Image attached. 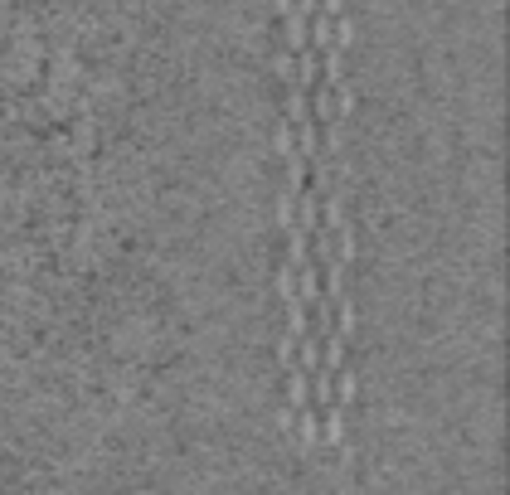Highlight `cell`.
<instances>
[{"mask_svg": "<svg viewBox=\"0 0 510 495\" xmlns=\"http://www.w3.org/2000/svg\"><path fill=\"white\" fill-rule=\"evenodd\" d=\"M272 73H277L282 83H292L297 68H292V53H287V49H277V53H272Z\"/></svg>", "mask_w": 510, "mask_h": 495, "instance_id": "2", "label": "cell"}, {"mask_svg": "<svg viewBox=\"0 0 510 495\" xmlns=\"http://www.w3.org/2000/svg\"><path fill=\"white\" fill-rule=\"evenodd\" d=\"M297 442H302V452L311 457L316 447H321V413H316V403H306V408H297Z\"/></svg>", "mask_w": 510, "mask_h": 495, "instance_id": "1", "label": "cell"}]
</instances>
